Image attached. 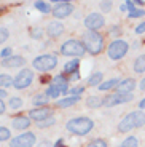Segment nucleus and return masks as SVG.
<instances>
[{
	"label": "nucleus",
	"instance_id": "f257e3e1",
	"mask_svg": "<svg viewBox=\"0 0 145 147\" xmlns=\"http://www.w3.org/2000/svg\"><path fill=\"white\" fill-rule=\"evenodd\" d=\"M145 126V112L144 110H132L126 114L118 123V131L120 133H129L136 128Z\"/></svg>",
	"mask_w": 145,
	"mask_h": 147
},
{
	"label": "nucleus",
	"instance_id": "f03ea898",
	"mask_svg": "<svg viewBox=\"0 0 145 147\" xmlns=\"http://www.w3.org/2000/svg\"><path fill=\"white\" fill-rule=\"evenodd\" d=\"M81 42H83L86 51L93 56H97L104 51V37L101 32L85 30L83 35H81Z\"/></svg>",
	"mask_w": 145,
	"mask_h": 147
},
{
	"label": "nucleus",
	"instance_id": "7ed1b4c3",
	"mask_svg": "<svg viewBox=\"0 0 145 147\" xmlns=\"http://www.w3.org/2000/svg\"><path fill=\"white\" fill-rule=\"evenodd\" d=\"M67 131L77 134V136H86L88 133H91V129L94 128V120L89 117H73L67 121L65 125Z\"/></svg>",
	"mask_w": 145,
	"mask_h": 147
},
{
	"label": "nucleus",
	"instance_id": "20e7f679",
	"mask_svg": "<svg viewBox=\"0 0 145 147\" xmlns=\"http://www.w3.org/2000/svg\"><path fill=\"white\" fill-rule=\"evenodd\" d=\"M62 56H69L72 59H80L81 56L86 55V48H85L83 42L78 38H67L59 48Z\"/></svg>",
	"mask_w": 145,
	"mask_h": 147
},
{
	"label": "nucleus",
	"instance_id": "39448f33",
	"mask_svg": "<svg viewBox=\"0 0 145 147\" xmlns=\"http://www.w3.org/2000/svg\"><path fill=\"white\" fill-rule=\"evenodd\" d=\"M56 66H58V56L53 55V53H43L32 61V67L37 72L42 74H48L51 70H54Z\"/></svg>",
	"mask_w": 145,
	"mask_h": 147
},
{
	"label": "nucleus",
	"instance_id": "423d86ee",
	"mask_svg": "<svg viewBox=\"0 0 145 147\" xmlns=\"http://www.w3.org/2000/svg\"><path fill=\"white\" fill-rule=\"evenodd\" d=\"M129 43L123 38H113L112 42L107 47V56H109L110 61H120L129 51Z\"/></svg>",
	"mask_w": 145,
	"mask_h": 147
},
{
	"label": "nucleus",
	"instance_id": "0eeeda50",
	"mask_svg": "<svg viewBox=\"0 0 145 147\" xmlns=\"http://www.w3.org/2000/svg\"><path fill=\"white\" fill-rule=\"evenodd\" d=\"M134 99V94L132 93H112V94H107L102 99V106L104 107H115L120 106V104H126L131 102Z\"/></svg>",
	"mask_w": 145,
	"mask_h": 147
},
{
	"label": "nucleus",
	"instance_id": "6e6552de",
	"mask_svg": "<svg viewBox=\"0 0 145 147\" xmlns=\"http://www.w3.org/2000/svg\"><path fill=\"white\" fill-rule=\"evenodd\" d=\"M37 142V136L32 131H24L18 136L11 138L10 147H34Z\"/></svg>",
	"mask_w": 145,
	"mask_h": 147
},
{
	"label": "nucleus",
	"instance_id": "1a4fd4ad",
	"mask_svg": "<svg viewBox=\"0 0 145 147\" xmlns=\"http://www.w3.org/2000/svg\"><path fill=\"white\" fill-rule=\"evenodd\" d=\"M34 82V70L32 69H21L18 72V75L15 77L13 86L16 90H26L29 88Z\"/></svg>",
	"mask_w": 145,
	"mask_h": 147
},
{
	"label": "nucleus",
	"instance_id": "9d476101",
	"mask_svg": "<svg viewBox=\"0 0 145 147\" xmlns=\"http://www.w3.org/2000/svg\"><path fill=\"white\" fill-rule=\"evenodd\" d=\"M83 24L88 30H93V32H97L99 29L105 26V18L101 13H89V15L85 16Z\"/></svg>",
	"mask_w": 145,
	"mask_h": 147
},
{
	"label": "nucleus",
	"instance_id": "9b49d317",
	"mask_svg": "<svg viewBox=\"0 0 145 147\" xmlns=\"http://www.w3.org/2000/svg\"><path fill=\"white\" fill-rule=\"evenodd\" d=\"M54 8H53V16H54L56 19H64V18H67V16H70L73 13V3L72 2H54Z\"/></svg>",
	"mask_w": 145,
	"mask_h": 147
},
{
	"label": "nucleus",
	"instance_id": "f8f14e48",
	"mask_svg": "<svg viewBox=\"0 0 145 147\" xmlns=\"http://www.w3.org/2000/svg\"><path fill=\"white\" fill-rule=\"evenodd\" d=\"M50 117H53V110L50 107H35V109L29 110V118L32 121H35V123L43 121Z\"/></svg>",
	"mask_w": 145,
	"mask_h": 147
},
{
	"label": "nucleus",
	"instance_id": "ddd939ff",
	"mask_svg": "<svg viewBox=\"0 0 145 147\" xmlns=\"http://www.w3.org/2000/svg\"><path fill=\"white\" fill-rule=\"evenodd\" d=\"M65 27L64 24H62L61 21H58V19H54V21H50L46 26V35L50 37V38H58V37H61L62 34H64Z\"/></svg>",
	"mask_w": 145,
	"mask_h": 147
},
{
	"label": "nucleus",
	"instance_id": "4468645a",
	"mask_svg": "<svg viewBox=\"0 0 145 147\" xmlns=\"http://www.w3.org/2000/svg\"><path fill=\"white\" fill-rule=\"evenodd\" d=\"M32 123V120L29 118V115H18V117L11 118V128L16 131H27Z\"/></svg>",
	"mask_w": 145,
	"mask_h": 147
},
{
	"label": "nucleus",
	"instance_id": "2eb2a0df",
	"mask_svg": "<svg viewBox=\"0 0 145 147\" xmlns=\"http://www.w3.org/2000/svg\"><path fill=\"white\" fill-rule=\"evenodd\" d=\"M24 64H26V59L22 58L21 55H13L11 58L2 61V66L7 67V69H19V67H22Z\"/></svg>",
	"mask_w": 145,
	"mask_h": 147
},
{
	"label": "nucleus",
	"instance_id": "dca6fc26",
	"mask_svg": "<svg viewBox=\"0 0 145 147\" xmlns=\"http://www.w3.org/2000/svg\"><path fill=\"white\" fill-rule=\"evenodd\" d=\"M51 83L56 85V86H59V88L64 91V96L69 94V78L65 77L64 74H58V75H54V77L51 78Z\"/></svg>",
	"mask_w": 145,
	"mask_h": 147
},
{
	"label": "nucleus",
	"instance_id": "f3484780",
	"mask_svg": "<svg viewBox=\"0 0 145 147\" xmlns=\"http://www.w3.org/2000/svg\"><path fill=\"white\" fill-rule=\"evenodd\" d=\"M136 80L134 78H123V80L118 83L115 91L116 93H132V90L136 88Z\"/></svg>",
	"mask_w": 145,
	"mask_h": 147
},
{
	"label": "nucleus",
	"instance_id": "a211bd4d",
	"mask_svg": "<svg viewBox=\"0 0 145 147\" xmlns=\"http://www.w3.org/2000/svg\"><path fill=\"white\" fill-rule=\"evenodd\" d=\"M78 67H80V59H70L69 63L64 64L62 74H64L65 77H67V75H73V74L78 72Z\"/></svg>",
	"mask_w": 145,
	"mask_h": 147
},
{
	"label": "nucleus",
	"instance_id": "6ab92c4d",
	"mask_svg": "<svg viewBox=\"0 0 145 147\" xmlns=\"http://www.w3.org/2000/svg\"><path fill=\"white\" fill-rule=\"evenodd\" d=\"M80 101V96H65L62 99L56 101V107H61V109H67V107L75 106L77 102Z\"/></svg>",
	"mask_w": 145,
	"mask_h": 147
},
{
	"label": "nucleus",
	"instance_id": "aec40b11",
	"mask_svg": "<svg viewBox=\"0 0 145 147\" xmlns=\"http://www.w3.org/2000/svg\"><path fill=\"white\" fill-rule=\"evenodd\" d=\"M45 94L50 98V99H58L59 101V98H65L64 96V91H62L59 86H56V85H53V83H50L48 85V88H46V91H45Z\"/></svg>",
	"mask_w": 145,
	"mask_h": 147
},
{
	"label": "nucleus",
	"instance_id": "412c9836",
	"mask_svg": "<svg viewBox=\"0 0 145 147\" xmlns=\"http://www.w3.org/2000/svg\"><path fill=\"white\" fill-rule=\"evenodd\" d=\"M120 82H121V80H120L118 77L109 78V80L102 82L97 88H99V91H110V90H116V86H118V83H120Z\"/></svg>",
	"mask_w": 145,
	"mask_h": 147
},
{
	"label": "nucleus",
	"instance_id": "4be33fe9",
	"mask_svg": "<svg viewBox=\"0 0 145 147\" xmlns=\"http://www.w3.org/2000/svg\"><path fill=\"white\" fill-rule=\"evenodd\" d=\"M102 82H104V74L99 72V70H96V72H93L89 77H88L86 85L88 86H99Z\"/></svg>",
	"mask_w": 145,
	"mask_h": 147
},
{
	"label": "nucleus",
	"instance_id": "5701e85b",
	"mask_svg": "<svg viewBox=\"0 0 145 147\" xmlns=\"http://www.w3.org/2000/svg\"><path fill=\"white\" fill-rule=\"evenodd\" d=\"M132 70L136 74H145V53L144 55H139L132 63Z\"/></svg>",
	"mask_w": 145,
	"mask_h": 147
},
{
	"label": "nucleus",
	"instance_id": "b1692460",
	"mask_svg": "<svg viewBox=\"0 0 145 147\" xmlns=\"http://www.w3.org/2000/svg\"><path fill=\"white\" fill-rule=\"evenodd\" d=\"M48 102H50V98H48L45 93H38L32 98V104L35 107H46Z\"/></svg>",
	"mask_w": 145,
	"mask_h": 147
},
{
	"label": "nucleus",
	"instance_id": "393cba45",
	"mask_svg": "<svg viewBox=\"0 0 145 147\" xmlns=\"http://www.w3.org/2000/svg\"><path fill=\"white\" fill-rule=\"evenodd\" d=\"M102 99L104 98H101V96H88V99H86V107H89V109H97V107L102 106Z\"/></svg>",
	"mask_w": 145,
	"mask_h": 147
},
{
	"label": "nucleus",
	"instance_id": "a878e982",
	"mask_svg": "<svg viewBox=\"0 0 145 147\" xmlns=\"http://www.w3.org/2000/svg\"><path fill=\"white\" fill-rule=\"evenodd\" d=\"M22 106H24V102L18 96H11L10 99H8V107L11 110H19V109H22Z\"/></svg>",
	"mask_w": 145,
	"mask_h": 147
},
{
	"label": "nucleus",
	"instance_id": "bb28decb",
	"mask_svg": "<svg viewBox=\"0 0 145 147\" xmlns=\"http://www.w3.org/2000/svg\"><path fill=\"white\" fill-rule=\"evenodd\" d=\"M15 82V77H11L8 74H0V88L5 90L7 86H11Z\"/></svg>",
	"mask_w": 145,
	"mask_h": 147
},
{
	"label": "nucleus",
	"instance_id": "cd10ccee",
	"mask_svg": "<svg viewBox=\"0 0 145 147\" xmlns=\"http://www.w3.org/2000/svg\"><path fill=\"white\" fill-rule=\"evenodd\" d=\"M34 7H35L38 11H42V13H50V11H53V8H51V5L48 3V2H42V0H38V2H35V3H34Z\"/></svg>",
	"mask_w": 145,
	"mask_h": 147
},
{
	"label": "nucleus",
	"instance_id": "c85d7f7f",
	"mask_svg": "<svg viewBox=\"0 0 145 147\" xmlns=\"http://www.w3.org/2000/svg\"><path fill=\"white\" fill-rule=\"evenodd\" d=\"M120 146L121 147H139V139L136 136H128Z\"/></svg>",
	"mask_w": 145,
	"mask_h": 147
},
{
	"label": "nucleus",
	"instance_id": "c756f323",
	"mask_svg": "<svg viewBox=\"0 0 145 147\" xmlns=\"http://www.w3.org/2000/svg\"><path fill=\"white\" fill-rule=\"evenodd\" d=\"M86 147H109V144H107L105 139H102V138H96V139H91L86 144Z\"/></svg>",
	"mask_w": 145,
	"mask_h": 147
},
{
	"label": "nucleus",
	"instance_id": "7c9ffc66",
	"mask_svg": "<svg viewBox=\"0 0 145 147\" xmlns=\"http://www.w3.org/2000/svg\"><path fill=\"white\" fill-rule=\"evenodd\" d=\"M46 32V30H43L42 27H32V29L29 30L30 37H32L34 40H40L42 37H43V34Z\"/></svg>",
	"mask_w": 145,
	"mask_h": 147
},
{
	"label": "nucleus",
	"instance_id": "2f4dec72",
	"mask_svg": "<svg viewBox=\"0 0 145 147\" xmlns=\"http://www.w3.org/2000/svg\"><path fill=\"white\" fill-rule=\"evenodd\" d=\"M56 123V118L54 117H50V118H46V120H43V121H38V123H35L37 125V128H50V126H53Z\"/></svg>",
	"mask_w": 145,
	"mask_h": 147
},
{
	"label": "nucleus",
	"instance_id": "473e14b6",
	"mask_svg": "<svg viewBox=\"0 0 145 147\" xmlns=\"http://www.w3.org/2000/svg\"><path fill=\"white\" fill-rule=\"evenodd\" d=\"M145 16V11L142 10V8H136V10L129 11L128 13V18L129 19H136V18H144Z\"/></svg>",
	"mask_w": 145,
	"mask_h": 147
},
{
	"label": "nucleus",
	"instance_id": "72a5a7b5",
	"mask_svg": "<svg viewBox=\"0 0 145 147\" xmlns=\"http://www.w3.org/2000/svg\"><path fill=\"white\" fill-rule=\"evenodd\" d=\"M11 138V131L7 128V126H0V142L3 141H8Z\"/></svg>",
	"mask_w": 145,
	"mask_h": 147
},
{
	"label": "nucleus",
	"instance_id": "f704fd0d",
	"mask_svg": "<svg viewBox=\"0 0 145 147\" xmlns=\"http://www.w3.org/2000/svg\"><path fill=\"white\" fill-rule=\"evenodd\" d=\"M11 56H13V50H11L10 47L3 48V50H2V51H0V58H2V61H5V59L11 58Z\"/></svg>",
	"mask_w": 145,
	"mask_h": 147
},
{
	"label": "nucleus",
	"instance_id": "c9c22d12",
	"mask_svg": "<svg viewBox=\"0 0 145 147\" xmlns=\"http://www.w3.org/2000/svg\"><path fill=\"white\" fill-rule=\"evenodd\" d=\"M10 37V30L7 27H0V43H5Z\"/></svg>",
	"mask_w": 145,
	"mask_h": 147
},
{
	"label": "nucleus",
	"instance_id": "e433bc0d",
	"mask_svg": "<svg viewBox=\"0 0 145 147\" xmlns=\"http://www.w3.org/2000/svg\"><path fill=\"white\" fill-rule=\"evenodd\" d=\"M85 91V86H73L69 90V96H80Z\"/></svg>",
	"mask_w": 145,
	"mask_h": 147
},
{
	"label": "nucleus",
	"instance_id": "4c0bfd02",
	"mask_svg": "<svg viewBox=\"0 0 145 147\" xmlns=\"http://www.w3.org/2000/svg\"><path fill=\"white\" fill-rule=\"evenodd\" d=\"M109 34H110V35H112V37H116V35H120V34H121V27L118 26V24H115V26H112V27H110V29H109Z\"/></svg>",
	"mask_w": 145,
	"mask_h": 147
},
{
	"label": "nucleus",
	"instance_id": "58836bf2",
	"mask_svg": "<svg viewBox=\"0 0 145 147\" xmlns=\"http://www.w3.org/2000/svg\"><path fill=\"white\" fill-rule=\"evenodd\" d=\"M134 32L137 34V35H142V34H145V21H142V22H139L137 26H136V29H134Z\"/></svg>",
	"mask_w": 145,
	"mask_h": 147
},
{
	"label": "nucleus",
	"instance_id": "ea45409f",
	"mask_svg": "<svg viewBox=\"0 0 145 147\" xmlns=\"http://www.w3.org/2000/svg\"><path fill=\"white\" fill-rule=\"evenodd\" d=\"M99 7H101L102 11H110V10H112V2H102Z\"/></svg>",
	"mask_w": 145,
	"mask_h": 147
},
{
	"label": "nucleus",
	"instance_id": "a19ab883",
	"mask_svg": "<svg viewBox=\"0 0 145 147\" xmlns=\"http://www.w3.org/2000/svg\"><path fill=\"white\" fill-rule=\"evenodd\" d=\"M124 3H126V7H128V10H129V11L136 10V3H134V2H131V0H129V2H124Z\"/></svg>",
	"mask_w": 145,
	"mask_h": 147
},
{
	"label": "nucleus",
	"instance_id": "79ce46f5",
	"mask_svg": "<svg viewBox=\"0 0 145 147\" xmlns=\"http://www.w3.org/2000/svg\"><path fill=\"white\" fill-rule=\"evenodd\" d=\"M5 110H7V106H5L3 99H0V115H3V114H5Z\"/></svg>",
	"mask_w": 145,
	"mask_h": 147
},
{
	"label": "nucleus",
	"instance_id": "37998d69",
	"mask_svg": "<svg viewBox=\"0 0 145 147\" xmlns=\"http://www.w3.org/2000/svg\"><path fill=\"white\" fill-rule=\"evenodd\" d=\"M139 90H140V91H145V77L139 82Z\"/></svg>",
	"mask_w": 145,
	"mask_h": 147
},
{
	"label": "nucleus",
	"instance_id": "c03bdc74",
	"mask_svg": "<svg viewBox=\"0 0 145 147\" xmlns=\"http://www.w3.org/2000/svg\"><path fill=\"white\" fill-rule=\"evenodd\" d=\"M53 147H64V139H58L53 144Z\"/></svg>",
	"mask_w": 145,
	"mask_h": 147
},
{
	"label": "nucleus",
	"instance_id": "a18cd8bd",
	"mask_svg": "<svg viewBox=\"0 0 145 147\" xmlns=\"http://www.w3.org/2000/svg\"><path fill=\"white\" fill-rule=\"evenodd\" d=\"M7 96H8V93L5 91V90L0 88V99H3V98H7Z\"/></svg>",
	"mask_w": 145,
	"mask_h": 147
},
{
	"label": "nucleus",
	"instance_id": "49530a36",
	"mask_svg": "<svg viewBox=\"0 0 145 147\" xmlns=\"http://www.w3.org/2000/svg\"><path fill=\"white\" fill-rule=\"evenodd\" d=\"M144 109H145V98L139 102V110H144Z\"/></svg>",
	"mask_w": 145,
	"mask_h": 147
},
{
	"label": "nucleus",
	"instance_id": "de8ad7c7",
	"mask_svg": "<svg viewBox=\"0 0 145 147\" xmlns=\"http://www.w3.org/2000/svg\"><path fill=\"white\" fill-rule=\"evenodd\" d=\"M120 10H121V11H126V10H128V7H126V3H121V7H120Z\"/></svg>",
	"mask_w": 145,
	"mask_h": 147
},
{
	"label": "nucleus",
	"instance_id": "09e8293b",
	"mask_svg": "<svg viewBox=\"0 0 145 147\" xmlns=\"http://www.w3.org/2000/svg\"><path fill=\"white\" fill-rule=\"evenodd\" d=\"M134 3H136V5H144V2H142V0H136Z\"/></svg>",
	"mask_w": 145,
	"mask_h": 147
},
{
	"label": "nucleus",
	"instance_id": "8fccbe9b",
	"mask_svg": "<svg viewBox=\"0 0 145 147\" xmlns=\"http://www.w3.org/2000/svg\"><path fill=\"white\" fill-rule=\"evenodd\" d=\"M2 11H3V8H0V13H2Z\"/></svg>",
	"mask_w": 145,
	"mask_h": 147
},
{
	"label": "nucleus",
	"instance_id": "3c124183",
	"mask_svg": "<svg viewBox=\"0 0 145 147\" xmlns=\"http://www.w3.org/2000/svg\"><path fill=\"white\" fill-rule=\"evenodd\" d=\"M118 147H121V146H118Z\"/></svg>",
	"mask_w": 145,
	"mask_h": 147
}]
</instances>
